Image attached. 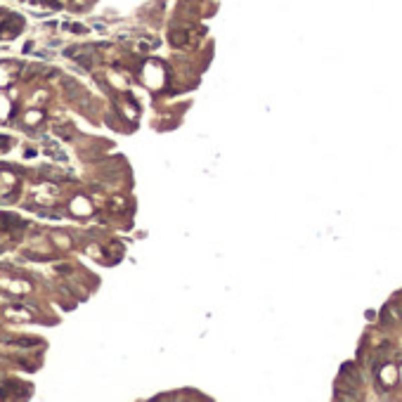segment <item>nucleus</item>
<instances>
[{"mask_svg":"<svg viewBox=\"0 0 402 402\" xmlns=\"http://www.w3.org/2000/svg\"><path fill=\"white\" fill-rule=\"evenodd\" d=\"M43 118H45L43 109H28L26 114L21 116V121H24V125H36V123H40Z\"/></svg>","mask_w":402,"mask_h":402,"instance_id":"f03ea898","label":"nucleus"},{"mask_svg":"<svg viewBox=\"0 0 402 402\" xmlns=\"http://www.w3.org/2000/svg\"><path fill=\"white\" fill-rule=\"evenodd\" d=\"M189 40V33L187 31H170V43L175 45V47H182V45H187Z\"/></svg>","mask_w":402,"mask_h":402,"instance_id":"7ed1b4c3","label":"nucleus"},{"mask_svg":"<svg viewBox=\"0 0 402 402\" xmlns=\"http://www.w3.org/2000/svg\"><path fill=\"white\" fill-rule=\"evenodd\" d=\"M45 97H47V90H40V92H38L36 97H33V102H31V107H40V102H43Z\"/></svg>","mask_w":402,"mask_h":402,"instance_id":"20e7f679","label":"nucleus"},{"mask_svg":"<svg viewBox=\"0 0 402 402\" xmlns=\"http://www.w3.org/2000/svg\"><path fill=\"white\" fill-rule=\"evenodd\" d=\"M19 73V66L12 62H2L0 64V88H5V85H9L12 80H14V76Z\"/></svg>","mask_w":402,"mask_h":402,"instance_id":"f257e3e1","label":"nucleus"},{"mask_svg":"<svg viewBox=\"0 0 402 402\" xmlns=\"http://www.w3.org/2000/svg\"><path fill=\"white\" fill-rule=\"evenodd\" d=\"M0 170H2V168H0Z\"/></svg>","mask_w":402,"mask_h":402,"instance_id":"39448f33","label":"nucleus"}]
</instances>
